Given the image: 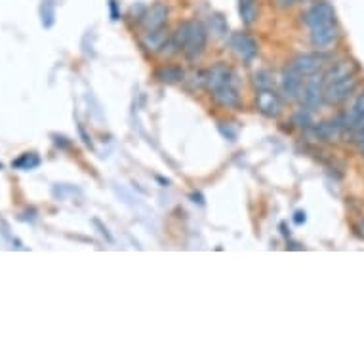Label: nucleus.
I'll return each instance as SVG.
<instances>
[{"label":"nucleus","mask_w":364,"mask_h":364,"mask_svg":"<svg viewBox=\"0 0 364 364\" xmlns=\"http://www.w3.org/2000/svg\"><path fill=\"white\" fill-rule=\"evenodd\" d=\"M358 73V63L355 59H338L336 63H332L328 71L322 75V81H324V86L327 84H332L336 81H344V78H349V76L357 75Z\"/></svg>","instance_id":"nucleus-9"},{"label":"nucleus","mask_w":364,"mask_h":364,"mask_svg":"<svg viewBox=\"0 0 364 364\" xmlns=\"http://www.w3.org/2000/svg\"><path fill=\"white\" fill-rule=\"evenodd\" d=\"M302 100L303 105L311 109V111H317L320 107V103L324 101V81L320 75H311L305 81V86L302 88Z\"/></svg>","instance_id":"nucleus-6"},{"label":"nucleus","mask_w":364,"mask_h":364,"mask_svg":"<svg viewBox=\"0 0 364 364\" xmlns=\"http://www.w3.org/2000/svg\"><path fill=\"white\" fill-rule=\"evenodd\" d=\"M212 94V100L218 103V105L225 107V109H231V107H239L240 103V94H239V88H237V81L229 82L225 86H221V88L213 90L210 92Z\"/></svg>","instance_id":"nucleus-13"},{"label":"nucleus","mask_w":364,"mask_h":364,"mask_svg":"<svg viewBox=\"0 0 364 364\" xmlns=\"http://www.w3.org/2000/svg\"><path fill=\"white\" fill-rule=\"evenodd\" d=\"M355 229H357L358 235H360V237H363V239H364V220H363V221H358L357 227H355Z\"/></svg>","instance_id":"nucleus-25"},{"label":"nucleus","mask_w":364,"mask_h":364,"mask_svg":"<svg viewBox=\"0 0 364 364\" xmlns=\"http://www.w3.org/2000/svg\"><path fill=\"white\" fill-rule=\"evenodd\" d=\"M172 38L180 46V50H183V56L187 57L189 61H195L206 48L208 31L201 21L189 19L176 27V31L172 33Z\"/></svg>","instance_id":"nucleus-1"},{"label":"nucleus","mask_w":364,"mask_h":364,"mask_svg":"<svg viewBox=\"0 0 364 364\" xmlns=\"http://www.w3.org/2000/svg\"><path fill=\"white\" fill-rule=\"evenodd\" d=\"M38 164H40V158H38L35 153H25V155H21L18 160H13L12 166L21 170H33L37 168Z\"/></svg>","instance_id":"nucleus-19"},{"label":"nucleus","mask_w":364,"mask_h":364,"mask_svg":"<svg viewBox=\"0 0 364 364\" xmlns=\"http://www.w3.org/2000/svg\"><path fill=\"white\" fill-rule=\"evenodd\" d=\"M239 13L245 25L256 23V19L259 16L258 0H239Z\"/></svg>","instance_id":"nucleus-16"},{"label":"nucleus","mask_w":364,"mask_h":364,"mask_svg":"<svg viewBox=\"0 0 364 364\" xmlns=\"http://www.w3.org/2000/svg\"><path fill=\"white\" fill-rule=\"evenodd\" d=\"M294 120H295V124L309 126V124H311V109H307V107L303 109V107H302V109H300V111L295 113Z\"/></svg>","instance_id":"nucleus-21"},{"label":"nucleus","mask_w":364,"mask_h":364,"mask_svg":"<svg viewBox=\"0 0 364 364\" xmlns=\"http://www.w3.org/2000/svg\"><path fill=\"white\" fill-rule=\"evenodd\" d=\"M155 78L163 84H177V82L185 81V71L182 65L176 63H166L163 67L155 71Z\"/></svg>","instance_id":"nucleus-15"},{"label":"nucleus","mask_w":364,"mask_h":364,"mask_svg":"<svg viewBox=\"0 0 364 364\" xmlns=\"http://www.w3.org/2000/svg\"><path fill=\"white\" fill-rule=\"evenodd\" d=\"M233 81H235V73H233L231 67L223 61L213 63L212 67H208V69L204 71V86H206L210 92L221 88V86H225V84H229V82Z\"/></svg>","instance_id":"nucleus-7"},{"label":"nucleus","mask_w":364,"mask_h":364,"mask_svg":"<svg viewBox=\"0 0 364 364\" xmlns=\"http://www.w3.org/2000/svg\"><path fill=\"white\" fill-rule=\"evenodd\" d=\"M281 88H283L284 98L288 101L298 100V98L302 95L303 76L300 75L292 65H286L283 69V75H281Z\"/></svg>","instance_id":"nucleus-8"},{"label":"nucleus","mask_w":364,"mask_h":364,"mask_svg":"<svg viewBox=\"0 0 364 364\" xmlns=\"http://www.w3.org/2000/svg\"><path fill=\"white\" fill-rule=\"evenodd\" d=\"M327 61L324 54H300L292 59V67H294L302 76H311L315 73H319L320 67Z\"/></svg>","instance_id":"nucleus-10"},{"label":"nucleus","mask_w":364,"mask_h":364,"mask_svg":"<svg viewBox=\"0 0 364 364\" xmlns=\"http://www.w3.org/2000/svg\"><path fill=\"white\" fill-rule=\"evenodd\" d=\"M339 37V29L336 23H328V25H320L309 29V42L315 48H327L332 42H336Z\"/></svg>","instance_id":"nucleus-12"},{"label":"nucleus","mask_w":364,"mask_h":364,"mask_svg":"<svg viewBox=\"0 0 364 364\" xmlns=\"http://www.w3.org/2000/svg\"><path fill=\"white\" fill-rule=\"evenodd\" d=\"M256 103H258L259 113L269 117V119H275L283 111V101L278 98L275 90H258V98H256Z\"/></svg>","instance_id":"nucleus-11"},{"label":"nucleus","mask_w":364,"mask_h":364,"mask_svg":"<svg viewBox=\"0 0 364 364\" xmlns=\"http://www.w3.org/2000/svg\"><path fill=\"white\" fill-rule=\"evenodd\" d=\"M254 84H256V88L258 90H267L273 86V75H271L269 71H258L256 75H254Z\"/></svg>","instance_id":"nucleus-20"},{"label":"nucleus","mask_w":364,"mask_h":364,"mask_svg":"<svg viewBox=\"0 0 364 364\" xmlns=\"http://www.w3.org/2000/svg\"><path fill=\"white\" fill-rule=\"evenodd\" d=\"M357 75L344 78V81H336L332 84H327L324 86V103H328V105H338L341 101H346L347 98H351V94L357 90Z\"/></svg>","instance_id":"nucleus-3"},{"label":"nucleus","mask_w":364,"mask_h":364,"mask_svg":"<svg viewBox=\"0 0 364 364\" xmlns=\"http://www.w3.org/2000/svg\"><path fill=\"white\" fill-rule=\"evenodd\" d=\"M363 117H364V92L358 95L357 100H355L351 109L344 115V119H346L347 122V130H351V126L355 124L358 119H363Z\"/></svg>","instance_id":"nucleus-17"},{"label":"nucleus","mask_w":364,"mask_h":364,"mask_svg":"<svg viewBox=\"0 0 364 364\" xmlns=\"http://www.w3.org/2000/svg\"><path fill=\"white\" fill-rule=\"evenodd\" d=\"M302 0H275V4L278 8H290V6H295V4H300Z\"/></svg>","instance_id":"nucleus-23"},{"label":"nucleus","mask_w":364,"mask_h":364,"mask_svg":"<svg viewBox=\"0 0 364 364\" xmlns=\"http://www.w3.org/2000/svg\"><path fill=\"white\" fill-rule=\"evenodd\" d=\"M302 21L303 25L309 27V29L328 25V23H336V10L327 0H317L302 13Z\"/></svg>","instance_id":"nucleus-2"},{"label":"nucleus","mask_w":364,"mask_h":364,"mask_svg":"<svg viewBox=\"0 0 364 364\" xmlns=\"http://www.w3.org/2000/svg\"><path fill=\"white\" fill-rule=\"evenodd\" d=\"M229 46L246 63H250L254 57L258 56V42H256V38L252 37L250 33H233L231 37H229Z\"/></svg>","instance_id":"nucleus-5"},{"label":"nucleus","mask_w":364,"mask_h":364,"mask_svg":"<svg viewBox=\"0 0 364 364\" xmlns=\"http://www.w3.org/2000/svg\"><path fill=\"white\" fill-rule=\"evenodd\" d=\"M305 220H307V218H305V212H303V210H298V212L294 213V221L298 223V225L305 223Z\"/></svg>","instance_id":"nucleus-24"},{"label":"nucleus","mask_w":364,"mask_h":364,"mask_svg":"<svg viewBox=\"0 0 364 364\" xmlns=\"http://www.w3.org/2000/svg\"><path fill=\"white\" fill-rule=\"evenodd\" d=\"M168 4H166V2H155V4H151L149 8H145L143 16L139 19V23H141L145 33L157 31V29H160V27H164L168 23Z\"/></svg>","instance_id":"nucleus-4"},{"label":"nucleus","mask_w":364,"mask_h":364,"mask_svg":"<svg viewBox=\"0 0 364 364\" xmlns=\"http://www.w3.org/2000/svg\"><path fill=\"white\" fill-rule=\"evenodd\" d=\"M353 141H355V145H357L358 149L364 153V128L363 130H358V132H355V136H353Z\"/></svg>","instance_id":"nucleus-22"},{"label":"nucleus","mask_w":364,"mask_h":364,"mask_svg":"<svg viewBox=\"0 0 364 364\" xmlns=\"http://www.w3.org/2000/svg\"><path fill=\"white\" fill-rule=\"evenodd\" d=\"M170 37H172V33L168 31V27L164 25L160 27V29H157V31L145 33L143 37H141V46H143L145 50L158 52V54H160L163 46L166 45V40H168Z\"/></svg>","instance_id":"nucleus-14"},{"label":"nucleus","mask_w":364,"mask_h":364,"mask_svg":"<svg viewBox=\"0 0 364 364\" xmlns=\"http://www.w3.org/2000/svg\"><path fill=\"white\" fill-rule=\"evenodd\" d=\"M210 29H212L216 37H227V33H229L225 18L221 13H212L210 16Z\"/></svg>","instance_id":"nucleus-18"}]
</instances>
